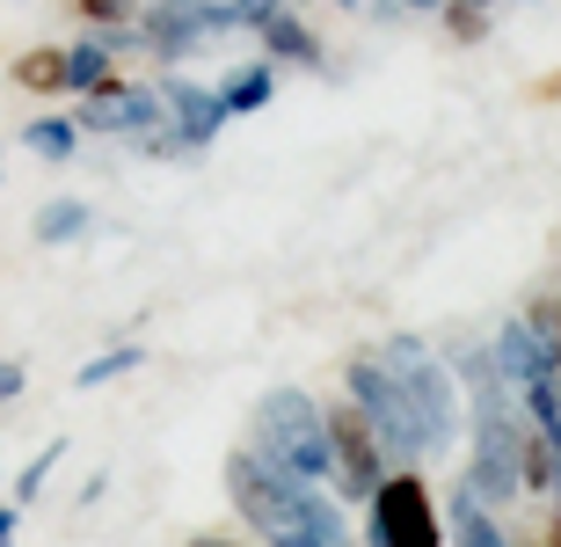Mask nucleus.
<instances>
[{"label":"nucleus","instance_id":"a878e982","mask_svg":"<svg viewBox=\"0 0 561 547\" xmlns=\"http://www.w3.org/2000/svg\"><path fill=\"white\" fill-rule=\"evenodd\" d=\"M401 8H445V0H401Z\"/></svg>","mask_w":561,"mask_h":547},{"label":"nucleus","instance_id":"4be33fe9","mask_svg":"<svg viewBox=\"0 0 561 547\" xmlns=\"http://www.w3.org/2000/svg\"><path fill=\"white\" fill-rule=\"evenodd\" d=\"M15 526H22V504H0V547H15Z\"/></svg>","mask_w":561,"mask_h":547},{"label":"nucleus","instance_id":"dca6fc26","mask_svg":"<svg viewBox=\"0 0 561 547\" xmlns=\"http://www.w3.org/2000/svg\"><path fill=\"white\" fill-rule=\"evenodd\" d=\"M22 147L37 153V161H73L81 125H73V117H30V125H22Z\"/></svg>","mask_w":561,"mask_h":547},{"label":"nucleus","instance_id":"393cba45","mask_svg":"<svg viewBox=\"0 0 561 547\" xmlns=\"http://www.w3.org/2000/svg\"><path fill=\"white\" fill-rule=\"evenodd\" d=\"M547 547H561V518H554V526H547Z\"/></svg>","mask_w":561,"mask_h":547},{"label":"nucleus","instance_id":"cd10ccee","mask_svg":"<svg viewBox=\"0 0 561 547\" xmlns=\"http://www.w3.org/2000/svg\"><path fill=\"white\" fill-rule=\"evenodd\" d=\"M474 8H496V0H474Z\"/></svg>","mask_w":561,"mask_h":547},{"label":"nucleus","instance_id":"4468645a","mask_svg":"<svg viewBox=\"0 0 561 547\" xmlns=\"http://www.w3.org/2000/svg\"><path fill=\"white\" fill-rule=\"evenodd\" d=\"M445 533H453V547H511V540H503V526H496V511L481 504L474 489H459V497H453Z\"/></svg>","mask_w":561,"mask_h":547},{"label":"nucleus","instance_id":"6ab92c4d","mask_svg":"<svg viewBox=\"0 0 561 547\" xmlns=\"http://www.w3.org/2000/svg\"><path fill=\"white\" fill-rule=\"evenodd\" d=\"M73 8H81L88 30H125V22L146 15V0H73Z\"/></svg>","mask_w":561,"mask_h":547},{"label":"nucleus","instance_id":"20e7f679","mask_svg":"<svg viewBox=\"0 0 561 547\" xmlns=\"http://www.w3.org/2000/svg\"><path fill=\"white\" fill-rule=\"evenodd\" d=\"M379 365L401 379V395H409V409H416V423H423V445H431V453H445V438L459 431L453 365L437 358L423 337H387V343H379Z\"/></svg>","mask_w":561,"mask_h":547},{"label":"nucleus","instance_id":"0eeeda50","mask_svg":"<svg viewBox=\"0 0 561 547\" xmlns=\"http://www.w3.org/2000/svg\"><path fill=\"white\" fill-rule=\"evenodd\" d=\"M321 423H329V482L343 489L351 504H365V497L387 482V445L373 438V423L357 417L351 401H329Z\"/></svg>","mask_w":561,"mask_h":547},{"label":"nucleus","instance_id":"f257e3e1","mask_svg":"<svg viewBox=\"0 0 561 547\" xmlns=\"http://www.w3.org/2000/svg\"><path fill=\"white\" fill-rule=\"evenodd\" d=\"M227 497H233V511H241L271 547H351L343 511H335L313 482L277 475L255 445H233V453H227Z\"/></svg>","mask_w":561,"mask_h":547},{"label":"nucleus","instance_id":"ddd939ff","mask_svg":"<svg viewBox=\"0 0 561 547\" xmlns=\"http://www.w3.org/2000/svg\"><path fill=\"white\" fill-rule=\"evenodd\" d=\"M88 227H95V205H88V197H51V205H37V219H30L37 249H66V241H81Z\"/></svg>","mask_w":561,"mask_h":547},{"label":"nucleus","instance_id":"9d476101","mask_svg":"<svg viewBox=\"0 0 561 547\" xmlns=\"http://www.w3.org/2000/svg\"><path fill=\"white\" fill-rule=\"evenodd\" d=\"M255 37H263V59H271V66H307V73H321V66H329L321 37H313V30L291 15V8L263 15V22H255Z\"/></svg>","mask_w":561,"mask_h":547},{"label":"nucleus","instance_id":"f3484780","mask_svg":"<svg viewBox=\"0 0 561 547\" xmlns=\"http://www.w3.org/2000/svg\"><path fill=\"white\" fill-rule=\"evenodd\" d=\"M139 365H146V351H139V343H117V351H103V358H88L81 373H73V387H81V395H95V387H110V379L139 373Z\"/></svg>","mask_w":561,"mask_h":547},{"label":"nucleus","instance_id":"39448f33","mask_svg":"<svg viewBox=\"0 0 561 547\" xmlns=\"http://www.w3.org/2000/svg\"><path fill=\"white\" fill-rule=\"evenodd\" d=\"M343 401H351L357 417L373 423V438L387 445V453H401V460L431 453V445H423L416 409H409V395H401V379L379 365V351H357V358L343 365Z\"/></svg>","mask_w":561,"mask_h":547},{"label":"nucleus","instance_id":"9b49d317","mask_svg":"<svg viewBox=\"0 0 561 547\" xmlns=\"http://www.w3.org/2000/svg\"><path fill=\"white\" fill-rule=\"evenodd\" d=\"M110 88H125L117 44H110L103 30H88L81 44H66V95H110Z\"/></svg>","mask_w":561,"mask_h":547},{"label":"nucleus","instance_id":"f8f14e48","mask_svg":"<svg viewBox=\"0 0 561 547\" xmlns=\"http://www.w3.org/2000/svg\"><path fill=\"white\" fill-rule=\"evenodd\" d=\"M271 95H277V66H271V59H249V66H233L227 81H219V103H227V117H255Z\"/></svg>","mask_w":561,"mask_h":547},{"label":"nucleus","instance_id":"423d86ee","mask_svg":"<svg viewBox=\"0 0 561 547\" xmlns=\"http://www.w3.org/2000/svg\"><path fill=\"white\" fill-rule=\"evenodd\" d=\"M365 540L373 547H445V518L431 504L423 475H387L365 497Z\"/></svg>","mask_w":561,"mask_h":547},{"label":"nucleus","instance_id":"b1692460","mask_svg":"<svg viewBox=\"0 0 561 547\" xmlns=\"http://www.w3.org/2000/svg\"><path fill=\"white\" fill-rule=\"evenodd\" d=\"M183 547H233V540H205V533H197V540H183Z\"/></svg>","mask_w":561,"mask_h":547},{"label":"nucleus","instance_id":"5701e85b","mask_svg":"<svg viewBox=\"0 0 561 547\" xmlns=\"http://www.w3.org/2000/svg\"><path fill=\"white\" fill-rule=\"evenodd\" d=\"M540 95H547V103H554V95H561V73H547V81H540Z\"/></svg>","mask_w":561,"mask_h":547},{"label":"nucleus","instance_id":"bb28decb","mask_svg":"<svg viewBox=\"0 0 561 547\" xmlns=\"http://www.w3.org/2000/svg\"><path fill=\"white\" fill-rule=\"evenodd\" d=\"M554 387H561V351H554Z\"/></svg>","mask_w":561,"mask_h":547},{"label":"nucleus","instance_id":"a211bd4d","mask_svg":"<svg viewBox=\"0 0 561 547\" xmlns=\"http://www.w3.org/2000/svg\"><path fill=\"white\" fill-rule=\"evenodd\" d=\"M59 460H66V438H51V445L37 453V460H30V467L15 475V497H8V504H37V489L51 482V475H59Z\"/></svg>","mask_w":561,"mask_h":547},{"label":"nucleus","instance_id":"2eb2a0df","mask_svg":"<svg viewBox=\"0 0 561 547\" xmlns=\"http://www.w3.org/2000/svg\"><path fill=\"white\" fill-rule=\"evenodd\" d=\"M8 81L30 88V95H66V44H37L8 66Z\"/></svg>","mask_w":561,"mask_h":547},{"label":"nucleus","instance_id":"7ed1b4c3","mask_svg":"<svg viewBox=\"0 0 561 547\" xmlns=\"http://www.w3.org/2000/svg\"><path fill=\"white\" fill-rule=\"evenodd\" d=\"M255 453L277 467V475H291V482H329V423H321V409H313V395H299V387H277V395L255 401Z\"/></svg>","mask_w":561,"mask_h":547},{"label":"nucleus","instance_id":"aec40b11","mask_svg":"<svg viewBox=\"0 0 561 547\" xmlns=\"http://www.w3.org/2000/svg\"><path fill=\"white\" fill-rule=\"evenodd\" d=\"M437 15H445L453 44H481V37H489V8H474V0H445Z\"/></svg>","mask_w":561,"mask_h":547},{"label":"nucleus","instance_id":"1a4fd4ad","mask_svg":"<svg viewBox=\"0 0 561 547\" xmlns=\"http://www.w3.org/2000/svg\"><path fill=\"white\" fill-rule=\"evenodd\" d=\"M161 110H168V132L183 139V153L211 147V139H219V125H227L219 88H197V81H161Z\"/></svg>","mask_w":561,"mask_h":547},{"label":"nucleus","instance_id":"412c9836","mask_svg":"<svg viewBox=\"0 0 561 547\" xmlns=\"http://www.w3.org/2000/svg\"><path fill=\"white\" fill-rule=\"evenodd\" d=\"M15 395H22V365L0 358V401H15Z\"/></svg>","mask_w":561,"mask_h":547},{"label":"nucleus","instance_id":"6e6552de","mask_svg":"<svg viewBox=\"0 0 561 547\" xmlns=\"http://www.w3.org/2000/svg\"><path fill=\"white\" fill-rule=\"evenodd\" d=\"M73 125H81V139L88 132H95V139H103V132H131V139H139V132H161L168 125V110H161V88H110V95H81V110H73Z\"/></svg>","mask_w":561,"mask_h":547},{"label":"nucleus","instance_id":"f03ea898","mask_svg":"<svg viewBox=\"0 0 561 547\" xmlns=\"http://www.w3.org/2000/svg\"><path fill=\"white\" fill-rule=\"evenodd\" d=\"M467 379H474V460H467V489H474L481 504H511L525 489V431L511 417V401H503V373L489 351H467Z\"/></svg>","mask_w":561,"mask_h":547}]
</instances>
